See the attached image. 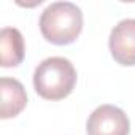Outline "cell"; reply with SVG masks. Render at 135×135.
I'll use <instances>...</instances> for the list:
<instances>
[{"instance_id":"2","label":"cell","mask_w":135,"mask_h":135,"mask_svg":"<svg viewBox=\"0 0 135 135\" xmlns=\"http://www.w3.org/2000/svg\"><path fill=\"white\" fill-rule=\"evenodd\" d=\"M40 30L52 45H70L83 30V13L72 2H54L41 13Z\"/></svg>"},{"instance_id":"5","label":"cell","mask_w":135,"mask_h":135,"mask_svg":"<svg viewBox=\"0 0 135 135\" xmlns=\"http://www.w3.org/2000/svg\"><path fill=\"white\" fill-rule=\"evenodd\" d=\"M0 95H2V110H0L2 119L18 116L27 105L26 89L15 78L3 76L0 80Z\"/></svg>"},{"instance_id":"1","label":"cell","mask_w":135,"mask_h":135,"mask_svg":"<svg viewBox=\"0 0 135 135\" xmlns=\"http://www.w3.org/2000/svg\"><path fill=\"white\" fill-rule=\"evenodd\" d=\"M76 84V70L65 57H48L38 64L33 73L35 92L46 100H62Z\"/></svg>"},{"instance_id":"4","label":"cell","mask_w":135,"mask_h":135,"mask_svg":"<svg viewBox=\"0 0 135 135\" xmlns=\"http://www.w3.org/2000/svg\"><path fill=\"white\" fill-rule=\"evenodd\" d=\"M113 59L126 67L135 65V19H122L110 33Z\"/></svg>"},{"instance_id":"6","label":"cell","mask_w":135,"mask_h":135,"mask_svg":"<svg viewBox=\"0 0 135 135\" xmlns=\"http://www.w3.org/2000/svg\"><path fill=\"white\" fill-rule=\"evenodd\" d=\"M0 62L2 67H18L26 54L22 33L15 27H3L0 32Z\"/></svg>"},{"instance_id":"3","label":"cell","mask_w":135,"mask_h":135,"mask_svg":"<svg viewBox=\"0 0 135 135\" xmlns=\"http://www.w3.org/2000/svg\"><path fill=\"white\" fill-rule=\"evenodd\" d=\"M130 122L127 114L114 105H100L88 118V135H129Z\"/></svg>"}]
</instances>
